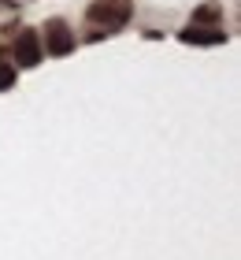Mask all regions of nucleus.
<instances>
[{
  "label": "nucleus",
  "instance_id": "7ed1b4c3",
  "mask_svg": "<svg viewBox=\"0 0 241 260\" xmlns=\"http://www.w3.org/2000/svg\"><path fill=\"white\" fill-rule=\"evenodd\" d=\"M11 56H15V67H38L41 56H45L41 38L33 30H22L19 38H15V45H11Z\"/></svg>",
  "mask_w": 241,
  "mask_h": 260
},
{
  "label": "nucleus",
  "instance_id": "423d86ee",
  "mask_svg": "<svg viewBox=\"0 0 241 260\" xmlns=\"http://www.w3.org/2000/svg\"><path fill=\"white\" fill-rule=\"evenodd\" d=\"M215 15H219V8H197V11H193V22H215Z\"/></svg>",
  "mask_w": 241,
  "mask_h": 260
},
{
  "label": "nucleus",
  "instance_id": "f257e3e1",
  "mask_svg": "<svg viewBox=\"0 0 241 260\" xmlns=\"http://www.w3.org/2000/svg\"><path fill=\"white\" fill-rule=\"evenodd\" d=\"M86 19L93 26H104V34H112L130 19V0H93L86 8Z\"/></svg>",
  "mask_w": 241,
  "mask_h": 260
},
{
  "label": "nucleus",
  "instance_id": "f03ea898",
  "mask_svg": "<svg viewBox=\"0 0 241 260\" xmlns=\"http://www.w3.org/2000/svg\"><path fill=\"white\" fill-rule=\"evenodd\" d=\"M45 52L48 56H71L75 52V34H71L67 19H48L45 22Z\"/></svg>",
  "mask_w": 241,
  "mask_h": 260
},
{
  "label": "nucleus",
  "instance_id": "39448f33",
  "mask_svg": "<svg viewBox=\"0 0 241 260\" xmlns=\"http://www.w3.org/2000/svg\"><path fill=\"white\" fill-rule=\"evenodd\" d=\"M15 78H19V67L15 63H0V93L15 86Z\"/></svg>",
  "mask_w": 241,
  "mask_h": 260
},
{
  "label": "nucleus",
  "instance_id": "0eeeda50",
  "mask_svg": "<svg viewBox=\"0 0 241 260\" xmlns=\"http://www.w3.org/2000/svg\"><path fill=\"white\" fill-rule=\"evenodd\" d=\"M11 8H15V4H11V0H0V11H11Z\"/></svg>",
  "mask_w": 241,
  "mask_h": 260
},
{
  "label": "nucleus",
  "instance_id": "20e7f679",
  "mask_svg": "<svg viewBox=\"0 0 241 260\" xmlns=\"http://www.w3.org/2000/svg\"><path fill=\"white\" fill-rule=\"evenodd\" d=\"M178 38H182L186 45H223V41H226V30H223V26H204V22H193V26H186Z\"/></svg>",
  "mask_w": 241,
  "mask_h": 260
}]
</instances>
